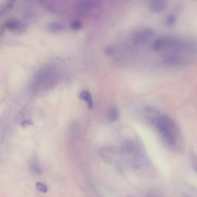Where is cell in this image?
I'll list each match as a JSON object with an SVG mask.
<instances>
[{"label":"cell","instance_id":"7","mask_svg":"<svg viewBox=\"0 0 197 197\" xmlns=\"http://www.w3.org/2000/svg\"><path fill=\"white\" fill-rule=\"evenodd\" d=\"M167 6L166 2L162 0H154L149 2L150 8L155 12H162Z\"/></svg>","mask_w":197,"mask_h":197},{"label":"cell","instance_id":"4","mask_svg":"<svg viewBox=\"0 0 197 197\" xmlns=\"http://www.w3.org/2000/svg\"><path fill=\"white\" fill-rule=\"evenodd\" d=\"M93 7L92 1H82L79 2L76 5V11L82 16H86L88 15Z\"/></svg>","mask_w":197,"mask_h":197},{"label":"cell","instance_id":"1","mask_svg":"<svg viewBox=\"0 0 197 197\" xmlns=\"http://www.w3.org/2000/svg\"><path fill=\"white\" fill-rule=\"evenodd\" d=\"M154 121L161 136L169 144L173 145L177 138V130L173 122L165 116L156 117Z\"/></svg>","mask_w":197,"mask_h":197},{"label":"cell","instance_id":"14","mask_svg":"<svg viewBox=\"0 0 197 197\" xmlns=\"http://www.w3.org/2000/svg\"><path fill=\"white\" fill-rule=\"evenodd\" d=\"M32 125V122L30 120H26L21 123V127L23 128H27Z\"/></svg>","mask_w":197,"mask_h":197},{"label":"cell","instance_id":"10","mask_svg":"<svg viewBox=\"0 0 197 197\" xmlns=\"http://www.w3.org/2000/svg\"><path fill=\"white\" fill-rule=\"evenodd\" d=\"M49 28L51 31L54 32H59V31H62L64 28V27L60 23H50L49 24Z\"/></svg>","mask_w":197,"mask_h":197},{"label":"cell","instance_id":"12","mask_svg":"<svg viewBox=\"0 0 197 197\" xmlns=\"http://www.w3.org/2000/svg\"><path fill=\"white\" fill-rule=\"evenodd\" d=\"M176 20V16L173 14H170L167 17L166 23L168 25H172L175 23Z\"/></svg>","mask_w":197,"mask_h":197},{"label":"cell","instance_id":"6","mask_svg":"<svg viewBox=\"0 0 197 197\" xmlns=\"http://www.w3.org/2000/svg\"><path fill=\"white\" fill-rule=\"evenodd\" d=\"M6 27L10 31H15L16 32H22L25 28L24 26L21 24L19 21L16 20H12L6 24Z\"/></svg>","mask_w":197,"mask_h":197},{"label":"cell","instance_id":"11","mask_svg":"<svg viewBox=\"0 0 197 197\" xmlns=\"http://www.w3.org/2000/svg\"><path fill=\"white\" fill-rule=\"evenodd\" d=\"M36 188L38 191L43 193H46L48 191V186L42 182H37L36 184Z\"/></svg>","mask_w":197,"mask_h":197},{"label":"cell","instance_id":"9","mask_svg":"<svg viewBox=\"0 0 197 197\" xmlns=\"http://www.w3.org/2000/svg\"><path fill=\"white\" fill-rule=\"evenodd\" d=\"M119 118V112L117 108H111L108 114V119L110 123H113L118 120Z\"/></svg>","mask_w":197,"mask_h":197},{"label":"cell","instance_id":"8","mask_svg":"<svg viewBox=\"0 0 197 197\" xmlns=\"http://www.w3.org/2000/svg\"><path fill=\"white\" fill-rule=\"evenodd\" d=\"M79 98L84 100L86 102H87V106L89 108L91 109L93 107V101L92 98L91 94L89 91L87 90H83L80 92L79 94Z\"/></svg>","mask_w":197,"mask_h":197},{"label":"cell","instance_id":"2","mask_svg":"<svg viewBox=\"0 0 197 197\" xmlns=\"http://www.w3.org/2000/svg\"><path fill=\"white\" fill-rule=\"evenodd\" d=\"M179 42L178 39L172 37H164L157 39L153 44V49L158 51L162 49L172 47Z\"/></svg>","mask_w":197,"mask_h":197},{"label":"cell","instance_id":"3","mask_svg":"<svg viewBox=\"0 0 197 197\" xmlns=\"http://www.w3.org/2000/svg\"><path fill=\"white\" fill-rule=\"evenodd\" d=\"M153 31L149 28L138 30L132 34V39L136 43H142L147 41L153 35Z\"/></svg>","mask_w":197,"mask_h":197},{"label":"cell","instance_id":"13","mask_svg":"<svg viewBox=\"0 0 197 197\" xmlns=\"http://www.w3.org/2000/svg\"><path fill=\"white\" fill-rule=\"evenodd\" d=\"M82 27V23L80 21H78V20L74 21L71 24V28L73 30H79L81 29Z\"/></svg>","mask_w":197,"mask_h":197},{"label":"cell","instance_id":"5","mask_svg":"<svg viewBox=\"0 0 197 197\" xmlns=\"http://www.w3.org/2000/svg\"><path fill=\"white\" fill-rule=\"evenodd\" d=\"M164 63L168 66H179L183 65L185 63L183 58L176 55H169L164 59Z\"/></svg>","mask_w":197,"mask_h":197}]
</instances>
